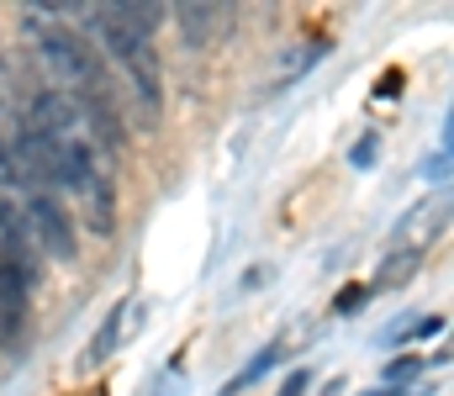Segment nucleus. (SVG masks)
<instances>
[{"instance_id":"39448f33","label":"nucleus","mask_w":454,"mask_h":396,"mask_svg":"<svg viewBox=\"0 0 454 396\" xmlns=\"http://www.w3.org/2000/svg\"><path fill=\"white\" fill-rule=\"evenodd\" d=\"M180 27H185V37L201 48L212 27H227V11H217V5H180Z\"/></svg>"},{"instance_id":"f257e3e1","label":"nucleus","mask_w":454,"mask_h":396,"mask_svg":"<svg viewBox=\"0 0 454 396\" xmlns=\"http://www.w3.org/2000/svg\"><path fill=\"white\" fill-rule=\"evenodd\" d=\"M90 27H96L101 48L121 64V74H127L132 96L143 101V112H148V117H159V58H153L148 37H143V32H132V27H127V16H121L116 5H101Z\"/></svg>"},{"instance_id":"f03ea898","label":"nucleus","mask_w":454,"mask_h":396,"mask_svg":"<svg viewBox=\"0 0 454 396\" xmlns=\"http://www.w3.org/2000/svg\"><path fill=\"white\" fill-rule=\"evenodd\" d=\"M27 285H32V264L0 249V344L5 349H21L27 338Z\"/></svg>"},{"instance_id":"7ed1b4c3","label":"nucleus","mask_w":454,"mask_h":396,"mask_svg":"<svg viewBox=\"0 0 454 396\" xmlns=\"http://www.w3.org/2000/svg\"><path fill=\"white\" fill-rule=\"evenodd\" d=\"M137 328H143V301H137V296H121L112 307V317L96 328V338H90V349H85V365H101V360H112L116 349H127V344L137 338Z\"/></svg>"},{"instance_id":"423d86ee","label":"nucleus","mask_w":454,"mask_h":396,"mask_svg":"<svg viewBox=\"0 0 454 396\" xmlns=\"http://www.w3.org/2000/svg\"><path fill=\"white\" fill-rule=\"evenodd\" d=\"M412 269H418V260H412V254H386L380 275H375V285H402V280H407Z\"/></svg>"},{"instance_id":"0eeeda50","label":"nucleus","mask_w":454,"mask_h":396,"mask_svg":"<svg viewBox=\"0 0 454 396\" xmlns=\"http://www.w3.org/2000/svg\"><path fill=\"white\" fill-rule=\"evenodd\" d=\"M418 370H423V360H396V365L386 370V381H391V386H402V381H412Z\"/></svg>"},{"instance_id":"1a4fd4ad","label":"nucleus","mask_w":454,"mask_h":396,"mask_svg":"<svg viewBox=\"0 0 454 396\" xmlns=\"http://www.w3.org/2000/svg\"><path fill=\"white\" fill-rule=\"evenodd\" d=\"M301 392H307V376H291V381H286V392H280V396H301Z\"/></svg>"},{"instance_id":"20e7f679","label":"nucleus","mask_w":454,"mask_h":396,"mask_svg":"<svg viewBox=\"0 0 454 396\" xmlns=\"http://www.w3.org/2000/svg\"><path fill=\"white\" fill-rule=\"evenodd\" d=\"M317 58H323V43H286V48L275 53V64H270V74H264V96L291 90V85H296Z\"/></svg>"},{"instance_id":"6e6552de","label":"nucleus","mask_w":454,"mask_h":396,"mask_svg":"<svg viewBox=\"0 0 454 396\" xmlns=\"http://www.w3.org/2000/svg\"><path fill=\"white\" fill-rule=\"evenodd\" d=\"M364 307V285H348V291H339V312H359Z\"/></svg>"}]
</instances>
